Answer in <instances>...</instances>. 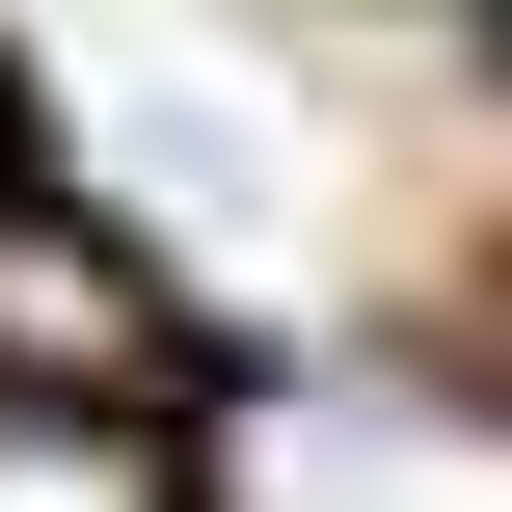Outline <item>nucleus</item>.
<instances>
[{
  "mask_svg": "<svg viewBox=\"0 0 512 512\" xmlns=\"http://www.w3.org/2000/svg\"><path fill=\"white\" fill-rule=\"evenodd\" d=\"M0 378L162 405V378H189V324H162V270H135L108 216H27V189H0Z\"/></svg>",
  "mask_w": 512,
  "mask_h": 512,
  "instance_id": "1",
  "label": "nucleus"
},
{
  "mask_svg": "<svg viewBox=\"0 0 512 512\" xmlns=\"http://www.w3.org/2000/svg\"><path fill=\"white\" fill-rule=\"evenodd\" d=\"M0 512H189L162 405H0Z\"/></svg>",
  "mask_w": 512,
  "mask_h": 512,
  "instance_id": "2",
  "label": "nucleus"
}]
</instances>
